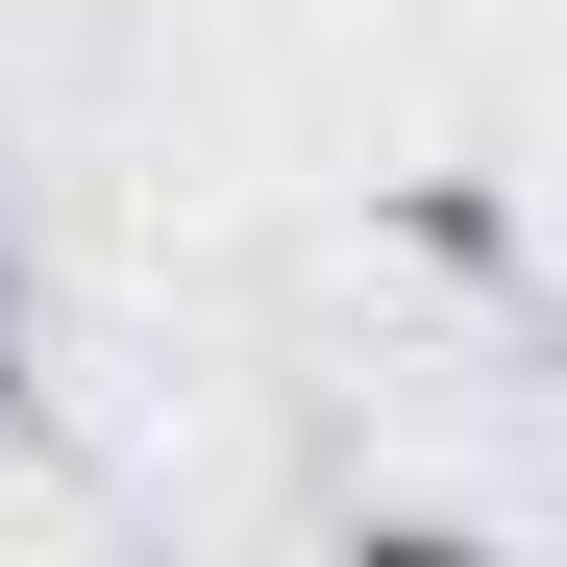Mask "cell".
I'll list each match as a JSON object with an SVG mask.
<instances>
[{"label": "cell", "instance_id": "obj_2", "mask_svg": "<svg viewBox=\"0 0 567 567\" xmlns=\"http://www.w3.org/2000/svg\"><path fill=\"white\" fill-rule=\"evenodd\" d=\"M0 395H25V247H0Z\"/></svg>", "mask_w": 567, "mask_h": 567}, {"label": "cell", "instance_id": "obj_1", "mask_svg": "<svg viewBox=\"0 0 567 567\" xmlns=\"http://www.w3.org/2000/svg\"><path fill=\"white\" fill-rule=\"evenodd\" d=\"M395 247L444 271V297H518V198H494V173H420V198H395Z\"/></svg>", "mask_w": 567, "mask_h": 567}]
</instances>
